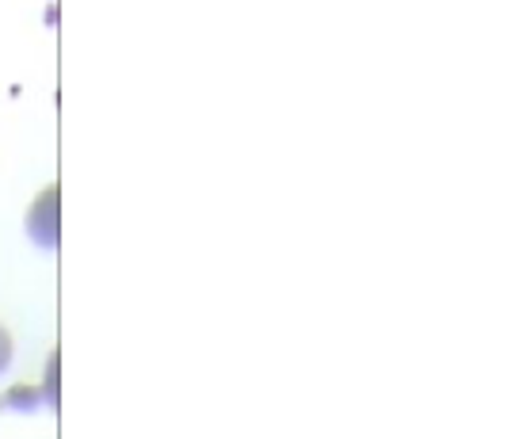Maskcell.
I'll return each mask as SVG.
<instances>
[{
    "instance_id": "1",
    "label": "cell",
    "mask_w": 512,
    "mask_h": 439,
    "mask_svg": "<svg viewBox=\"0 0 512 439\" xmlns=\"http://www.w3.org/2000/svg\"><path fill=\"white\" fill-rule=\"evenodd\" d=\"M58 199H62V191H58V184H50L27 210V237L39 249H58V237H62V207H58Z\"/></svg>"
},
{
    "instance_id": "2",
    "label": "cell",
    "mask_w": 512,
    "mask_h": 439,
    "mask_svg": "<svg viewBox=\"0 0 512 439\" xmlns=\"http://www.w3.org/2000/svg\"><path fill=\"white\" fill-rule=\"evenodd\" d=\"M43 401H46L43 386H12L8 398H4V405H8V409H20V413H35Z\"/></svg>"
},
{
    "instance_id": "3",
    "label": "cell",
    "mask_w": 512,
    "mask_h": 439,
    "mask_svg": "<svg viewBox=\"0 0 512 439\" xmlns=\"http://www.w3.org/2000/svg\"><path fill=\"white\" fill-rule=\"evenodd\" d=\"M43 398L50 409H58V352L50 356V363H46V386H43Z\"/></svg>"
},
{
    "instance_id": "4",
    "label": "cell",
    "mask_w": 512,
    "mask_h": 439,
    "mask_svg": "<svg viewBox=\"0 0 512 439\" xmlns=\"http://www.w3.org/2000/svg\"><path fill=\"white\" fill-rule=\"evenodd\" d=\"M8 363H12V336H8V329L0 325V375L8 371Z\"/></svg>"
}]
</instances>
